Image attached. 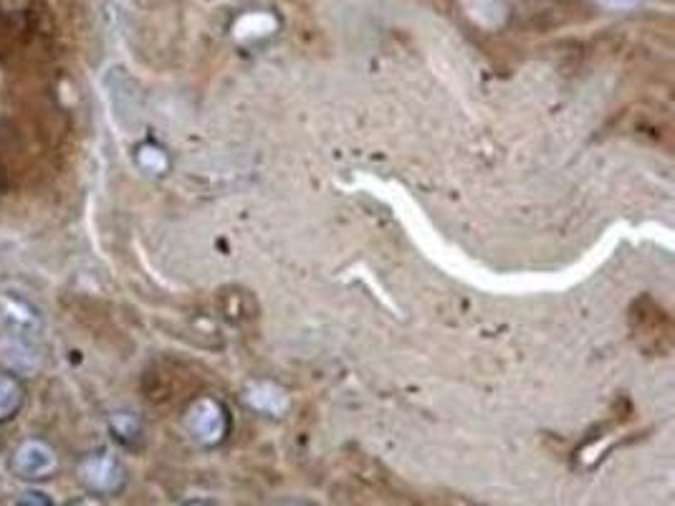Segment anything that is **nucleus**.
I'll list each match as a JSON object with an SVG mask.
<instances>
[{
    "instance_id": "obj_1",
    "label": "nucleus",
    "mask_w": 675,
    "mask_h": 506,
    "mask_svg": "<svg viewBox=\"0 0 675 506\" xmlns=\"http://www.w3.org/2000/svg\"><path fill=\"white\" fill-rule=\"evenodd\" d=\"M56 469H59L56 451L46 441H38V438L23 441L11 456V471L18 479L26 481L51 479V474H54Z\"/></svg>"
},
{
    "instance_id": "obj_2",
    "label": "nucleus",
    "mask_w": 675,
    "mask_h": 506,
    "mask_svg": "<svg viewBox=\"0 0 675 506\" xmlns=\"http://www.w3.org/2000/svg\"><path fill=\"white\" fill-rule=\"evenodd\" d=\"M79 481L94 494H114L124 484V469L117 456L109 451H97L79 463Z\"/></svg>"
},
{
    "instance_id": "obj_3",
    "label": "nucleus",
    "mask_w": 675,
    "mask_h": 506,
    "mask_svg": "<svg viewBox=\"0 0 675 506\" xmlns=\"http://www.w3.org/2000/svg\"><path fill=\"white\" fill-rule=\"evenodd\" d=\"M0 317L16 334L26 337V334H36L41 329V312L33 307L28 299L13 297V294H3L0 297Z\"/></svg>"
},
{
    "instance_id": "obj_4",
    "label": "nucleus",
    "mask_w": 675,
    "mask_h": 506,
    "mask_svg": "<svg viewBox=\"0 0 675 506\" xmlns=\"http://www.w3.org/2000/svg\"><path fill=\"white\" fill-rule=\"evenodd\" d=\"M188 428L203 441H215L225 431V413L215 400H198L188 413Z\"/></svg>"
},
{
    "instance_id": "obj_5",
    "label": "nucleus",
    "mask_w": 675,
    "mask_h": 506,
    "mask_svg": "<svg viewBox=\"0 0 675 506\" xmlns=\"http://www.w3.org/2000/svg\"><path fill=\"white\" fill-rule=\"evenodd\" d=\"M23 405V385L13 375H0V423L18 413Z\"/></svg>"
},
{
    "instance_id": "obj_6",
    "label": "nucleus",
    "mask_w": 675,
    "mask_h": 506,
    "mask_svg": "<svg viewBox=\"0 0 675 506\" xmlns=\"http://www.w3.org/2000/svg\"><path fill=\"white\" fill-rule=\"evenodd\" d=\"M109 428H112L114 438L122 443H132L134 438H140V420L134 418L132 413H114L109 418Z\"/></svg>"
},
{
    "instance_id": "obj_7",
    "label": "nucleus",
    "mask_w": 675,
    "mask_h": 506,
    "mask_svg": "<svg viewBox=\"0 0 675 506\" xmlns=\"http://www.w3.org/2000/svg\"><path fill=\"white\" fill-rule=\"evenodd\" d=\"M137 165L152 175L165 173L167 170L165 150H160V147H155V145H142L140 150H137Z\"/></svg>"
},
{
    "instance_id": "obj_8",
    "label": "nucleus",
    "mask_w": 675,
    "mask_h": 506,
    "mask_svg": "<svg viewBox=\"0 0 675 506\" xmlns=\"http://www.w3.org/2000/svg\"><path fill=\"white\" fill-rule=\"evenodd\" d=\"M18 506H54V501L43 494V491L31 489V491H26V494H21V499H18Z\"/></svg>"
},
{
    "instance_id": "obj_9",
    "label": "nucleus",
    "mask_w": 675,
    "mask_h": 506,
    "mask_svg": "<svg viewBox=\"0 0 675 506\" xmlns=\"http://www.w3.org/2000/svg\"><path fill=\"white\" fill-rule=\"evenodd\" d=\"M66 506H104V504L99 499H94V496H81V499L69 501Z\"/></svg>"
},
{
    "instance_id": "obj_10",
    "label": "nucleus",
    "mask_w": 675,
    "mask_h": 506,
    "mask_svg": "<svg viewBox=\"0 0 675 506\" xmlns=\"http://www.w3.org/2000/svg\"><path fill=\"white\" fill-rule=\"evenodd\" d=\"M188 506H203V504H188Z\"/></svg>"
}]
</instances>
